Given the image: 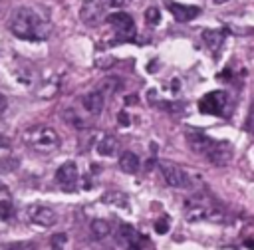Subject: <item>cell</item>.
Listing matches in <instances>:
<instances>
[{
  "instance_id": "cell-15",
  "label": "cell",
  "mask_w": 254,
  "mask_h": 250,
  "mask_svg": "<svg viewBox=\"0 0 254 250\" xmlns=\"http://www.w3.org/2000/svg\"><path fill=\"white\" fill-rule=\"evenodd\" d=\"M139 165H141V161H139V157H137L133 151L121 153V157H119V169H121L123 173L133 175V173L139 171Z\"/></svg>"
},
{
  "instance_id": "cell-17",
  "label": "cell",
  "mask_w": 254,
  "mask_h": 250,
  "mask_svg": "<svg viewBox=\"0 0 254 250\" xmlns=\"http://www.w3.org/2000/svg\"><path fill=\"white\" fill-rule=\"evenodd\" d=\"M10 214H12V196H10L8 187H2L0 188V218L6 222Z\"/></svg>"
},
{
  "instance_id": "cell-24",
  "label": "cell",
  "mask_w": 254,
  "mask_h": 250,
  "mask_svg": "<svg viewBox=\"0 0 254 250\" xmlns=\"http://www.w3.org/2000/svg\"><path fill=\"white\" fill-rule=\"evenodd\" d=\"M105 6H111V8H117V6H123V0H103Z\"/></svg>"
},
{
  "instance_id": "cell-4",
  "label": "cell",
  "mask_w": 254,
  "mask_h": 250,
  "mask_svg": "<svg viewBox=\"0 0 254 250\" xmlns=\"http://www.w3.org/2000/svg\"><path fill=\"white\" fill-rule=\"evenodd\" d=\"M24 141L30 149H34L36 153H42V155H48V153H54L60 145V135L56 133L54 127L50 125H36L32 129H28L24 133Z\"/></svg>"
},
{
  "instance_id": "cell-26",
  "label": "cell",
  "mask_w": 254,
  "mask_h": 250,
  "mask_svg": "<svg viewBox=\"0 0 254 250\" xmlns=\"http://www.w3.org/2000/svg\"><path fill=\"white\" fill-rule=\"evenodd\" d=\"M244 246H248V248H254V240H246V242H244Z\"/></svg>"
},
{
  "instance_id": "cell-13",
  "label": "cell",
  "mask_w": 254,
  "mask_h": 250,
  "mask_svg": "<svg viewBox=\"0 0 254 250\" xmlns=\"http://www.w3.org/2000/svg\"><path fill=\"white\" fill-rule=\"evenodd\" d=\"M224 38H226V30H204L202 32V40L206 44V48L212 52V54H218L222 44H224Z\"/></svg>"
},
{
  "instance_id": "cell-12",
  "label": "cell",
  "mask_w": 254,
  "mask_h": 250,
  "mask_svg": "<svg viewBox=\"0 0 254 250\" xmlns=\"http://www.w3.org/2000/svg\"><path fill=\"white\" fill-rule=\"evenodd\" d=\"M169 12L175 16L177 22H190L192 18H196L200 14V8L198 6L179 4V2H169Z\"/></svg>"
},
{
  "instance_id": "cell-21",
  "label": "cell",
  "mask_w": 254,
  "mask_h": 250,
  "mask_svg": "<svg viewBox=\"0 0 254 250\" xmlns=\"http://www.w3.org/2000/svg\"><path fill=\"white\" fill-rule=\"evenodd\" d=\"M65 242H67V236H65L64 232H58V234H54V236H52V240H50V244H52V248H54V250H60V248H64V246H65Z\"/></svg>"
},
{
  "instance_id": "cell-6",
  "label": "cell",
  "mask_w": 254,
  "mask_h": 250,
  "mask_svg": "<svg viewBox=\"0 0 254 250\" xmlns=\"http://www.w3.org/2000/svg\"><path fill=\"white\" fill-rule=\"evenodd\" d=\"M107 22L115 32V38H119L121 42L135 38V22L127 12H113L107 16Z\"/></svg>"
},
{
  "instance_id": "cell-18",
  "label": "cell",
  "mask_w": 254,
  "mask_h": 250,
  "mask_svg": "<svg viewBox=\"0 0 254 250\" xmlns=\"http://www.w3.org/2000/svg\"><path fill=\"white\" fill-rule=\"evenodd\" d=\"M109 232H111V226H109V222H107V220L95 218V220L91 222V234L95 236V240H101V238L109 236Z\"/></svg>"
},
{
  "instance_id": "cell-16",
  "label": "cell",
  "mask_w": 254,
  "mask_h": 250,
  "mask_svg": "<svg viewBox=\"0 0 254 250\" xmlns=\"http://www.w3.org/2000/svg\"><path fill=\"white\" fill-rule=\"evenodd\" d=\"M117 149H119V141L113 135H103L101 141L97 143V151L103 157H113L117 153Z\"/></svg>"
},
{
  "instance_id": "cell-7",
  "label": "cell",
  "mask_w": 254,
  "mask_h": 250,
  "mask_svg": "<svg viewBox=\"0 0 254 250\" xmlns=\"http://www.w3.org/2000/svg\"><path fill=\"white\" fill-rule=\"evenodd\" d=\"M159 169H161L163 179L167 181L169 187H175V188H189L190 187V177L183 167L169 163V161H161Z\"/></svg>"
},
{
  "instance_id": "cell-11",
  "label": "cell",
  "mask_w": 254,
  "mask_h": 250,
  "mask_svg": "<svg viewBox=\"0 0 254 250\" xmlns=\"http://www.w3.org/2000/svg\"><path fill=\"white\" fill-rule=\"evenodd\" d=\"M81 107L91 115V117H97L101 111H103V103H105V91L101 89V87H97V89H93V91H89V93H85L81 99Z\"/></svg>"
},
{
  "instance_id": "cell-20",
  "label": "cell",
  "mask_w": 254,
  "mask_h": 250,
  "mask_svg": "<svg viewBox=\"0 0 254 250\" xmlns=\"http://www.w3.org/2000/svg\"><path fill=\"white\" fill-rule=\"evenodd\" d=\"M145 18H147V22L149 24H159V20H161V12H159V8L157 6H149L147 10H145Z\"/></svg>"
},
{
  "instance_id": "cell-9",
  "label": "cell",
  "mask_w": 254,
  "mask_h": 250,
  "mask_svg": "<svg viewBox=\"0 0 254 250\" xmlns=\"http://www.w3.org/2000/svg\"><path fill=\"white\" fill-rule=\"evenodd\" d=\"M117 242L127 248H145L151 244L149 238L143 236L141 232H137L135 226H131V224H121V228L117 230Z\"/></svg>"
},
{
  "instance_id": "cell-2",
  "label": "cell",
  "mask_w": 254,
  "mask_h": 250,
  "mask_svg": "<svg viewBox=\"0 0 254 250\" xmlns=\"http://www.w3.org/2000/svg\"><path fill=\"white\" fill-rule=\"evenodd\" d=\"M10 32L20 40H46L48 26L32 8H18L10 18Z\"/></svg>"
},
{
  "instance_id": "cell-3",
  "label": "cell",
  "mask_w": 254,
  "mask_h": 250,
  "mask_svg": "<svg viewBox=\"0 0 254 250\" xmlns=\"http://www.w3.org/2000/svg\"><path fill=\"white\" fill-rule=\"evenodd\" d=\"M185 218L189 222H198V220H214L220 222L224 220V212L208 198V196H190L185 200Z\"/></svg>"
},
{
  "instance_id": "cell-27",
  "label": "cell",
  "mask_w": 254,
  "mask_h": 250,
  "mask_svg": "<svg viewBox=\"0 0 254 250\" xmlns=\"http://www.w3.org/2000/svg\"><path fill=\"white\" fill-rule=\"evenodd\" d=\"M214 2H218V4H220V2H226V0H214Z\"/></svg>"
},
{
  "instance_id": "cell-14",
  "label": "cell",
  "mask_w": 254,
  "mask_h": 250,
  "mask_svg": "<svg viewBox=\"0 0 254 250\" xmlns=\"http://www.w3.org/2000/svg\"><path fill=\"white\" fill-rule=\"evenodd\" d=\"M101 4H103V0H85L81 6V18L87 24H93L101 16V10H103Z\"/></svg>"
},
{
  "instance_id": "cell-25",
  "label": "cell",
  "mask_w": 254,
  "mask_h": 250,
  "mask_svg": "<svg viewBox=\"0 0 254 250\" xmlns=\"http://www.w3.org/2000/svg\"><path fill=\"white\" fill-rule=\"evenodd\" d=\"M173 91H179V81L177 79H173V87H171Z\"/></svg>"
},
{
  "instance_id": "cell-1",
  "label": "cell",
  "mask_w": 254,
  "mask_h": 250,
  "mask_svg": "<svg viewBox=\"0 0 254 250\" xmlns=\"http://www.w3.org/2000/svg\"><path fill=\"white\" fill-rule=\"evenodd\" d=\"M187 143L190 145V149L196 155L204 157L208 163H212L216 167H224L232 159V145L228 141L212 139V137L204 135L202 131L189 129L187 131Z\"/></svg>"
},
{
  "instance_id": "cell-8",
  "label": "cell",
  "mask_w": 254,
  "mask_h": 250,
  "mask_svg": "<svg viewBox=\"0 0 254 250\" xmlns=\"http://www.w3.org/2000/svg\"><path fill=\"white\" fill-rule=\"evenodd\" d=\"M56 183L60 188L64 190H75L77 183H79V171H77V165L67 161L64 165L58 167L56 171Z\"/></svg>"
},
{
  "instance_id": "cell-10",
  "label": "cell",
  "mask_w": 254,
  "mask_h": 250,
  "mask_svg": "<svg viewBox=\"0 0 254 250\" xmlns=\"http://www.w3.org/2000/svg\"><path fill=\"white\" fill-rule=\"evenodd\" d=\"M26 214H28V218H30L34 224L44 226V228L54 226L56 220H58V214L54 212V208L44 206V204H32V206H28Z\"/></svg>"
},
{
  "instance_id": "cell-22",
  "label": "cell",
  "mask_w": 254,
  "mask_h": 250,
  "mask_svg": "<svg viewBox=\"0 0 254 250\" xmlns=\"http://www.w3.org/2000/svg\"><path fill=\"white\" fill-rule=\"evenodd\" d=\"M155 232H157V234H167V232H169V218H167V216H161V218L155 222Z\"/></svg>"
},
{
  "instance_id": "cell-5",
  "label": "cell",
  "mask_w": 254,
  "mask_h": 250,
  "mask_svg": "<svg viewBox=\"0 0 254 250\" xmlns=\"http://www.w3.org/2000/svg\"><path fill=\"white\" fill-rule=\"evenodd\" d=\"M226 105H228L226 91L216 89V91H210V93L200 97L198 111L204 113V115H218V117H222V115H226Z\"/></svg>"
},
{
  "instance_id": "cell-19",
  "label": "cell",
  "mask_w": 254,
  "mask_h": 250,
  "mask_svg": "<svg viewBox=\"0 0 254 250\" xmlns=\"http://www.w3.org/2000/svg\"><path fill=\"white\" fill-rule=\"evenodd\" d=\"M103 202L107 204H119V206H129V200L123 192H107L103 194Z\"/></svg>"
},
{
  "instance_id": "cell-23",
  "label": "cell",
  "mask_w": 254,
  "mask_h": 250,
  "mask_svg": "<svg viewBox=\"0 0 254 250\" xmlns=\"http://www.w3.org/2000/svg\"><path fill=\"white\" fill-rule=\"evenodd\" d=\"M117 123H119L121 127H129V125H131V119H129V113H125V111H121V113L117 115Z\"/></svg>"
}]
</instances>
